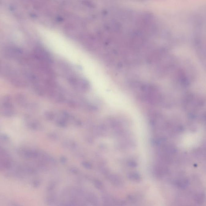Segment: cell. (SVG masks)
<instances>
[{
  "mask_svg": "<svg viewBox=\"0 0 206 206\" xmlns=\"http://www.w3.org/2000/svg\"><path fill=\"white\" fill-rule=\"evenodd\" d=\"M129 178L130 180H133V181H139L140 180V175L136 173H131L129 175Z\"/></svg>",
  "mask_w": 206,
  "mask_h": 206,
  "instance_id": "6da1fadb",
  "label": "cell"
},
{
  "mask_svg": "<svg viewBox=\"0 0 206 206\" xmlns=\"http://www.w3.org/2000/svg\"><path fill=\"white\" fill-rule=\"evenodd\" d=\"M188 184V181L186 180H180V181L178 182L177 185L178 186L184 189V188L186 187Z\"/></svg>",
  "mask_w": 206,
  "mask_h": 206,
  "instance_id": "7a4b0ae2",
  "label": "cell"
},
{
  "mask_svg": "<svg viewBox=\"0 0 206 206\" xmlns=\"http://www.w3.org/2000/svg\"><path fill=\"white\" fill-rule=\"evenodd\" d=\"M129 165H130V166H131V167H136L137 166V163H136V162H130V163H129Z\"/></svg>",
  "mask_w": 206,
  "mask_h": 206,
  "instance_id": "3957f363",
  "label": "cell"
},
{
  "mask_svg": "<svg viewBox=\"0 0 206 206\" xmlns=\"http://www.w3.org/2000/svg\"><path fill=\"white\" fill-rule=\"evenodd\" d=\"M138 1H144V0H138Z\"/></svg>",
  "mask_w": 206,
  "mask_h": 206,
  "instance_id": "277c9868",
  "label": "cell"
}]
</instances>
